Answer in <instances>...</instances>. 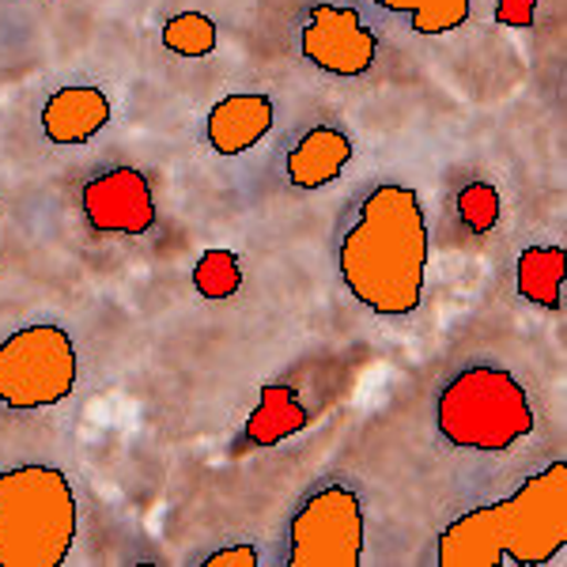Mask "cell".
I'll list each match as a JSON object with an SVG mask.
<instances>
[{
  "label": "cell",
  "mask_w": 567,
  "mask_h": 567,
  "mask_svg": "<svg viewBox=\"0 0 567 567\" xmlns=\"http://www.w3.org/2000/svg\"><path fill=\"white\" fill-rule=\"evenodd\" d=\"M80 355L65 326L31 322L0 341V405L12 413L53 409L76 393Z\"/></svg>",
  "instance_id": "cell-5"
},
{
  "label": "cell",
  "mask_w": 567,
  "mask_h": 567,
  "mask_svg": "<svg viewBox=\"0 0 567 567\" xmlns=\"http://www.w3.org/2000/svg\"><path fill=\"white\" fill-rule=\"evenodd\" d=\"M80 534V503L58 465L0 470V567H61Z\"/></svg>",
  "instance_id": "cell-3"
},
{
  "label": "cell",
  "mask_w": 567,
  "mask_h": 567,
  "mask_svg": "<svg viewBox=\"0 0 567 567\" xmlns=\"http://www.w3.org/2000/svg\"><path fill=\"white\" fill-rule=\"evenodd\" d=\"M114 117V103L103 87L95 84H69L58 87L39 110L42 136L58 148H80L95 141Z\"/></svg>",
  "instance_id": "cell-10"
},
{
  "label": "cell",
  "mask_w": 567,
  "mask_h": 567,
  "mask_svg": "<svg viewBox=\"0 0 567 567\" xmlns=\"http://www.w3.org/2000/svg\"><path fill=\"white\" fill-rule=\"evenodd\" d=\"M352 136L333 122L310 125L307 133H299L284 152V178L296 189H322L329 182L344 175V167L352 163Z\"/></svg>",
  "instance_id": "cell-11"
},
{
  "label": "cell",
  "mask_w": 567,
  "mask_h": 567,
  "mask_svg": "<svg viewBox=\"0 0 567 567\" xmlns=\"http://www.w3.org/2000/svg\"><path fill=\"white\" fill-rule=\"evenodd\" d=\"M390 16H405L409 31L420 39H435V34L462 31L473 16V0H368Z\"/></svg>",
  "instance_id": "cell-14"
},
{
  "label": "cell",
  "mask_w": 567,
  "mask_h": 567,
  "mask_svg": "<svg viewBox=\"0 0 567 567\" xmlns=\"http://www.w3.org/2000/svg\"><path fill=\"white\" fill-rule=\"evenodd\" d=\"M194 291L200 299H208V303H227V299H235L243 291V258L235 250H224V246H216V250H205L194 265Z\"/></svg>",
  "instance_id": "cell-15"
},
{
  "label": "cell",
  "mask_w": 567,
  "mask_h": 567,
  "mask_svg": "<svg viewBox=\"0 0 567 567\" xmlns=\"http://www.w3.org/2000/svg\"><path fill=\"white\" fill-rule=\"evenodd\" d=\"M299 53L318 72L337 80L368 76L379 61V34L363 20L360 8L337 4V0H318L307 8L296 31Z\"/></svg>",
  "instance_id": "cell-7"
},
{
  "label": "cell",
  "mask_w": 567,
  "mask_h": 567,
  "mask_svg": "<svg viewBox=\"0 0 567 567\" xmlns=\"http://www.w3.org/2000/svg\"><path fill=\"white\" fill-rule=\"evenodd\" d=\"M499 213H503V200L492 182L473 178L458 189V219L470 235H488L499 224Z\"/></svg>",
  "instance_id": "cell-17"
},
{
  "label": "cell",
  "mask_w": 567,
  "mask_h": 567,
  "mask_svg": "<svg viewBox=\"0 0 567 567\" xmlns=\"http://www.w3.org/2000/svg\"><path fill=\"white\" fill-rule=\"evenodd\" d=\"M159 42H163V50L175 53V58H208L219 45V27L213 16H205V12H178L163 23Z\"/></svg>",
  "instance_id": "cell-16"
},
{
  "label": "cell",
  "mask_w": 567,
  "mask_h": 567,
  "mask_svg": "<svg viewBox=\"0 0 567 567\" xmlns=\"http://www.w3.org/2000/svg\"><path fill=\"white\" fill-rule=\"evenodd\" d=\"M496 23L529 31L537 23V0H496Z\"/></svg>",
  "instance_id": "cell-19"
},
{
  "label": "cell",
  "mask_w": 567,
  "mask_h": 567,
  "mask_svg": "<svg viewBox=\"0 0 567 567\" xmlns=\"http://www.w3.org/2000/svg\"><path fill=\"white\" fill-rule=\"evenodd\" d=\"M310 424V409L303 405L296 386L288 382H269L258 393V405L246 416L243 424V443L254 446V451H269V446H280L284 439L299 435Z\"/></svg>",
  "instance_id": "cell-12"
},
{
  "label": "cell",
  "mask_w": 567,
  "mask_h": 567,
  "mask_svg": "<svg viewBox=\"0 0 567 567\" xmlns=\"http://www.w3.org/2000/svg\"><path fill=\"white\" fill-rule=\"evenodd\" d=\"M80 208L95 235L141 239L155 227V189L141 167H106L80 189Z\"/></svg>",
  "instance_id": "cell-8"
},
{
  "label": "cell",
  "mask_w": 567,
  "mask_h": 567,
  "mask_svg": "<svg viewBox=\"0 0 567 567\" xmlns=\"http://www.w3.org/2000/svg\"><path fill=\"white\" fill-rule=\"evenodd\" d=\"M261 564V553L258 545L250 542H231V545H219L216 553H208L200 567H258Z\"/></svg>",
  "instance_id": "cell-18"
},
{
  "label": "cell",
  "mask_w": 567,
  "mask_h": 567,
  "mask_svg": "<svg viewBox=\"0 0 567 567\" xmlns=\"http://www.w3.org/2000/svg\"><path fill=\"white\" fill-rule=\"evenodd\" d=\"M432 235L409 182H374L337 239V272L349 296L379 318H405L424 299Z\"/></svg>",
  "instance_id": "cell-1"
},
{
  "label": "cell",
  "mask_w": 567,
  "mask_h": 567,
  "mask_svg": "<svg viewBox=\"0 0 567 567\" xmlns=\"http://www.w3.org/2000/svg\"><path fill=\"white\" fill-rule=\"evenodd\" d=\"M368 553V515L352 484L322 481L288 518V567H360Z\"/></svg>",
  "instance_id": "cell-6"
},
{
  "label": "cell",
  "mask_w": 567,
  "mask_h": 567,
  "mask_svg": "<svg viewBox=\"0 0 567 567\" xmlns=\"http://www.w3.org/2000/svg\"><path fill=\"white\" fill-rule=\"evenodd\" d=\"M277 122V103L265 91H231L205 117V141L216 155H246L258 148Z\"/></svg>",
  "instance_id": "cell-9"
},
{
  "label": "cell",
  "mask_w": 567,
  "mask_h": 567,
  "mask_svg": "<svg viewBox=\"0 0 567 567\" xmlns=\"http://www.w3.org/2000/svg\"><path fill=\"white\" fill-rule=\"evenodd\" d=\"M567 545V462H548L511 496L481 503L439 529V567H545Z\"/></svg>",
  "instance_id": "cell-2"
},
{
  "label": "cell",
  "mask_w": 567,
  "mask_h": 567,
  "mask_svg": "<svg viewBox=\"0 0 567 567\" xmlns=\"http://www.w3.org/2000/svg\"><path fill=\"white\" fill-rule=\"evenodd\" d=\"M564 246L560 243H529L515 258V288L526 303L542 310H564Z\"/></svg>",
  "instance_id": "cell-13"
},
{
  "label": "cell",
  "mask_w": 567,
  "mask_h": 567,
  "mask_svg": "<svg viewBox=\"0 0 567 567\" xmlns=\"http://www.w3.org/2000/svg\"><path fill=\"white\" fill-rule=\"evenodd\" d=\"M537 409L515 371L470 363L435 393V432L446 446L470 454H507L534 435Z\"/></svg>",
  "instance_id": "cell-4"
}]
</instances>
